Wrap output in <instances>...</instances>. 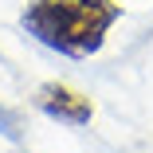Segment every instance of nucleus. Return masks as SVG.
Masks as SVG:
<instances>
[{"label": "nucleus", "instance_id": "2", "mask_svg": "<svg viewBox=\"0 0 153 153\" xmlns=\"http://www.w3.org/2000/svg\"><path fill=\"white\" fill-rule=\"evenodd\" d=\"M36 110H43L47 118L63 122V126H86L94 118V102L67 82H43L36 90Z\"/></svg>", "mask_w": 153, "mask_h": 153}, {"label": "nucleus", "instance_id": "1", "mask_svg": "<svg viewBox=\"0 0 153 153\" xmlns=\"http://www.w3.org/2000/svg\"><path fill=\"white\" fill-rule=\"evenodd\" d=\"M118 20V0H27V8L20 12V27L27 36L67 59L98 55Z\"/></svg>", "mask_w": 153, "mask_h": 153}]
</instances>
